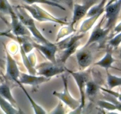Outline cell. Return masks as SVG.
I'll list each match as a JSON object with an SVG mask.
<instances>
[{"label":"cell","instance_id":"obj_1","mask_svg":"<svg viewBox=\"0 0 121 114\" xmlns=\"http://www.w3.org/2000/svg\"><path fill=\"white\" fill-rule=\"evenodd\" d=\"M15 13L17 15L18 17L20 19L22 24L28 30L30 33L33 34V36L38 40L40 43L46 45H52L53 43L47 40L41 32L38 30L34 23V19L31 15L28 14L26 10L21 7H17L14 10Z\"/></svg>","mask_w":121,"mask_h":114},{"label":"cell","instance_id":"obj_2","mask_svg":"<svg viewBox=\"0 0 121 114\" xmlns=\"http://www.w3.org/2000/svg\"><path fill=\"white\" fill-rule=\"evenodd\" d=\"M22 7L30 13L31 16L33 19L39 21H51L63 24H67V21H65L63 19L55 17L37 5L24 4Z\"/></svg>","mask_w":121,"mask_h":114},{"label":"cell","instance_id":"obj_3","mask_svg":"<svg viewBox=\"0 0 121 114\" xmlns=\"http://www.w3.org/2000/svg\"><path fill=\"white\" fill-rule=\"evenodd\" d=\"M66 71H68L72 76L73 78L75 80L78 88L79 89L80 95V104L75 110H80L81 111L85 105V87L86 84L89 80L88 72L86 71H73L66 68Z\"/></svg>","mask_w":121,"mask_h":114},{"label":"cell","instance_id":"obj_4","mask_svg":"<svg viewBox=\"0 0 121 114\" xmlns=\"http://www.w3.org/2000/svg\"><path fill=\"white\" fill-rule=\"evenodd\" d=\"M62 80L63 83V91L59 92V91H54L53 92V95L57 97L60 101L68 106L71 109L75 110L78 107H79L80 104V102L72 97L71 94L70 93L68 88L67 77L66 76H62Z\"/></svg>","mask_w":121,"mask_h":114},{"label":"cell","instance_id":"obj_5","mask_svg":"<svg viewBox=\"0 0 121 114\" xmlns=\"http://www.w3.org/2000/svg\"><path fill=\"white\" fill-rule=\"evenodd\" d=\"M36 70H37V74L51 78V77L65 72L66 71V68L58 62L53 63L50 61L40 64L37 66Z\"/></svg>","mask_w":121,"mask_h":114},{"label":"cell","instance_id":"obj_6","mask_svg":"<svg viewBox=\"0 0 121 114\" xmlns=\"http://www.w3.org/2000/svg\"><path fill=\"white\" fill-rule=\"evenodd\" d=\"M99 0H82V4H74L73 7V17L70 25L74 27V24L82 19L87 14L90 8L95 5Z\"/></svg>","mask_w":121,"mask_h":114},{"label":"cell","instance_id":"obj_7","mask_svg":"<svg viewBox=\"0 0 121 114\" xmlns=\"http://www.w3.org/2000/svg\"><path fill=\"white\" fill-rule=\"evenodd\" d=\"M121 8V0H117L110 4H106L105 5L104 9L105 14L104 15L108 21L105 27L111 28L120 14Z\"/></svg>","mask_w":121,"mask_h":114},{"label":"cell","instance_id":"obj_8","mask_svg":"<svg viewBox=\"0 0 121 114\" xmlns=\"http://www.w3.org/2000/svg\"><path fill=\"white\" fill-rule=\"evenodd\" d=\"M105 19V15H104V16L102 17V19L100 20L99 23L93 28V31H92V33L91 34V36L89 38V40H87V43L84 45L83 48L88 47L91 44H93L94 43L100 42L106 38V36L111 30V28H106V27L102 28V25Z\"/></svg>","mask_w":121,"mask_h":114},{"label":"cell","instance_id":"obj_9","mask_svg":"<svg viewBox=\"0 0 121 114\" xmlns=\"http://www.w3.org/2000/svg\"><path fill=\"white\" fill-rule=\"evenodd\" d=\"M9 14L11 16V26L13 33L16 36H29L30 33L26 26L21 23L14 9L12 7L9 10Z\"/></svg>","mask_w":121,"mask_h":114},{"label":"cell","instance_id":"obj_10","mask_svg":"<svg viewBox=\"0 0 121 114\" xmlns=\"http://www.w3.org/2000/svg\"><path fill=\"white\" fill-rule=\"evenodd\" d=\"M5 53L6 59H7L6 76L13 81H15L17 83L18 82V78L20 74L17 64L6 48Z\"/></svg>","mask_w":121,"mask_h":114},{"label":"cell","instance_id":"obj_11","mask_svg":"<svg viewBox=\"0 0 121 114\" xmlns=\"http://www.w3.org/2000/svg\"><path fill=\"white\" fill-rule=\"evenodd\" d=\"M51 78L43 76H35V74L20 72L18 82L22 84H27L32 86H37L40 84L48 81Z\"/></svg>","mask_w":121,"mask_h":114},{"label":"cell","instance_id":"obj_12","mask_svg":"<svg viewBox=\"0 0 121 114\" xmlns=\"http://www.w3.org/2000/svg\"><path fill=\"white\" fill-rule=\"evenodd\" d=\"M33 47L40 51L49 61L53 63H57L56 58V53L57 51V46L55 44L52 45H46V44H40L34 42H31Z\"/></svg>","mask_w":121,"mask_h":114},{"label":"cell","instance_id":"obj_13","mask_svg":"<svg viewBox=\"0 0 121 114\" xmlns=\"http://www.w3.org/2000/svg\"><path fill=\"white\" fill-rule=\"evenodd\" d=\"M76 59L79 66L84 70L91 65L93 61V55L89 49L83 47L77 52Z\"/></svg>","mask_w":121,"mask_h":114},{"label":"cell","instance_id":"obj_14","mask_svg":"<svg viewBox=\"0 0 121 114\" xmlns=\"http://www.w3.org/2000/svg\"><path fill=\"white\" fill-rule=\"evenodd\" d=\"M0 95L8 100L14 108L18 109L17 103L13 97L9 86L7 83H3L0 84Z\"/></svg>","mask_w":121,"mask_h":114},{"label":"cell","instance_id":"obj_15","mask_svg":"<svg viewBox=\"0 0 121 114\" xmlns=\"http://www.w3.org/2000/svg\"><path fill=\"white\" fill-rule=\"evenodd\" d=\"M115 61L116 60L112 55V51L110 49H108L105 56L99 61L95 63V65H98V66L108 70L109 68L112 67V64L115 62Z\"/></svg>","mask_w":121,"mask_h":114},{"label":"cell","instance_id":"obj_16","mask_svg":"<svg viewBox=\"0 0 121 114\" xmlns=\"http://www.w3.org/2000/svg\"><path fill=\"white\" fill-rule=\"evenodd\" d=\"M0 108L7 114H21L22 112L20 109L15 108L8 102L0 95Z\"/></svg>","mask_w":121,"mask_h":114},{"label":"cell","instance_id":"obj_17","mask_svg":"<svg viewBox=\"0 0 121 114\" xmlns=\"http://www.w3.org/2000/svg\"><path fill=\"white\" fill-rule=\"evenodd\" d=\"M99 84L93 81H87L85 87V95L89 96L90 98H93L100 89Z\"/></svg>","mask_w":121,"mask_h":114},{"label":"cell","instance_id":"obj_18","mask_svg":"<svg viewBox=\"0 0 121 114\" xmlns=\"http://www.w3.org/2000/svg\"><path fill=\"white\" fill-rule=\"evenodd\" d=\"M107 0H100L98 5H94L92 6L89 10L87 11V16L88 17L93 16L96 14H102L104 13V9L106 5V2Z\"/></svg>","mask_w":121,"mask_h":114},{"label":"cell","instance_id":"obj_19","mask_svg":"<svg viewBox=\"0 0 121 114\" xmlns=\"http://www.w3.org/2000/svg\"><path fill=\"white\" fill-rule=\"evenodd\" d=\"M17 85L19 86H20V87L22 89V90H23V91L24 92L25 95H26L27 97L28 98L30 103L31 104L32 108H33V109H34V112H35V114H46V112L45 111L44 109L42 107L40 106V105H39V104H38L37 103L35 102V101H34V100L31 97L30 95L28 94V93L26 91V89L24 87L23 84H21V83H19L18 82V83H17Z\"/></svg>","mask_w":121,"mask_h":114},{"label":"cell","instance_id":"obj_20","mask_svg":"<svg viewBox=\"0 0 121 114\" xmlns=\"http://www.w3.org/2000/svg\"><path fill=\"white\" fill-rule=\"evenodd\" d=\"M26 4L31 5L34 4H44L48 5L53 6V7H57L62 10H65V8H64L61 5L58 3V1L56 0H22Z\"/></svg>","mask_w":121,"mask_h":114},{"label":"cell","instance_id":"obj_21","mask_svg":"<svg viewBox=\"0 0 121 114\" xmlns=\"http://www.w3.org/2000/svg\"><path fill=\"white\" fill-rule=\"evenodd\" d=\"M80 43V40H79V41L75 42L72 45H71L70 46L64 49L63 53V55H61V59H60L61 62L65 63V62L68 59L69 57H70L73 53H74L76 51L77 48L79 47Z\"/></svg>","mask_w":121,"mask_h":114},{"label":"cell","instance_id":"obj_22","mask_svg":"<svg viewBox=\"0 0 121 114\" xmlns=\"http://www.w3.org/2000/svg\"><path fill=\"white\" fill-rule=\"evenodd\" d=\"M107 83L109 89H113L121 85V78L107 72Z\"/></svg>","mask_w":121,"mask_h":114},{"label":"cell","instance_id":"obj_23","mask_svg":"<svg viewBox=\"0 0 121 114\" xmlns=\"http://www.w3.org/2000/svg\"><path fill=\"white\" fill-rule=\"evenodd\" d=\"M97 104L98 106L104 109H108V110H115V109H118L121 110V106L120 105H116L114 103H112L109 102H106V101L104 100H99L97 102Z\"/></svg>","mask_w":121,"mask_h":114},{"label":"cell","instance_id":"obj_24","mask_svg":"<svg viewBox=\"0 0 121 114\" xmlns=\"http://www.w3.org/2000/svg\"><path fill=\"white\" fill-rule=\"evenodd\" d=\"M76 30L74 28V27H72L69 24L68 26L65 27H63L61 30L59 31V33L57 34V36L56 40L57 41V40H59L61 38H63V37L66 36L68 35V34H70V33L74 32Z\"/></svg>","mask_w":121,"mask_h":114},{"label":"cell","instance_id":"obj_25","mask_svg":"<svg viewBox=\"0 0 121 114\" xmlns=\"http://www.w3.org/2000/svg\"><path fill=\"white\" fill-rule=\"evenodd\" d=\"M121 42V33H118L114 38L111 39L109 42V44L111 46L114 48H118L120 45Z\"/></svg>","mask_w":121,"mask_h":114},{"label":"cell","instance_id":"obj_26","mask_svg":"<svg viewBox=\"0 0 121 114\" xmlns=\"http://www.w3.org/2000/svg\"><path fill=\"white\" fill-rule=\"evenodd\" d=\"M51 113L52 114H64L65 113V108H63L61 101H59L58 105L53 111L51 112Z\"/></svg>","mask_w":121,"mask_h":114},{"label":"cell","instance_id":"obj_27","mask_svg":"<svg viewBox=\"0 0 121 114\" xmlns=\"http://www.w3.org/2000/svg\"><path fill=\"white\" fill-rule=\"evenodd\" d=\"M74 1H75V0H61V1H63V2H65V4H66L69 7V8H70L71 10L73 9Z\"/></svg>","mask_w":121,"mask_h":114},{"label":"cell","instance_id":"obj_28","mask_svg":"<svg viewBox=\"0 0 121 114\" xmlns=\"http://www.w3.org/2000/svg\"><path fill=\"white\" fill-rule=\"evenodd\" d=\"M121 23H119L118 24V26H117V27H116L115 28V31L117 33H121Z\"/></svg>","mask_w":121,"mask_h":114}]
</instances>
